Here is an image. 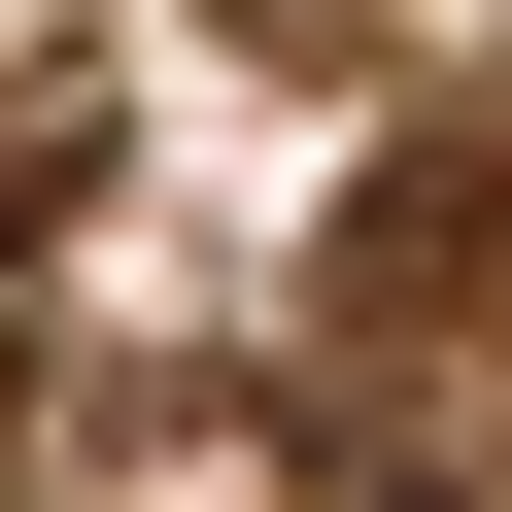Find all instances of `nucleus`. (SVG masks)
<instances>
[{"instance_id":"1","label":"nucleus","mask_w":512,"mask_h":512,"mask_svg":"<svg viewBox=\"0 0 512 512\" xmlns=\"http://www.w3.org/2000/svg\"><path fill=\"white\" fill-rule=\"evenodd\" d=\"M410 512H512V478H410Z\"/></svg>"}]
</instances>
